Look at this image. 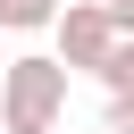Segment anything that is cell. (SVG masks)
Instances as JSON below:
<instances>
[{"instance_id":"1","label":"cell","mask_w":134,"mask_h":134,"mask_svg":"<svg viewBox=\"0 0 134 134\" xmlns=\"http://www.w3.org/2000/svg\"><path fill=\"white\" fill-rule=\"evenodd\" d=\"M67 59L50 50H25V59H8L0 67V134H50L59 117H67Z\"/></svg>"},{"instance_id":"2","label":"cell","mask_w":134,"mask_h":134,"mask_svg":"<svg viewBox=\"0 0 134 134\" xmlns=\"http://www.w3.org/2000/svg\"><path fill=\"white\" fill-rule=\"evenodd\" d=\"M50 34H59V59H67L75 75H92V67H100V50L117 42V17H109V0H59Z\"/></svg>"},{"instance_id":"3","label":"cell","mask_w":134,"mask_h":134,"mask_svg":"<svg viewBox=\"0 0 134 134\" xmlns=\"http://www.w3.org/2000/svg\"><path fill=\"white\" fill-rule=\"evenodd\" d=\"M92 75H100L109 92H134V34H117V42L100 50V67H92Z\"/></svg>"},{"instance_id":"4","label":"cell","mask_w":134,"mask_h":134,"mask_svg":"<svg viewBox=\"0 0 134 134\" xmlns=\"http://www.w3.org/2000/svg\"><path fill=\"white\" fill-rule=\"evenodd\" d=\"M50 17H59V0H0V25L8 34H42Z\"/></svg>"},{"instance_id":"5","label":"cell","mask_w":134,"mask_h":134,"mask_svg":"<svg viewBox=\"0 0 134 134\" xmlns=\"http://www.w3.org/2000/svg\"><path fill=\"white\" fill-rule=\"evenodd\" d=\"M100 134H134V100H126V92H109V117H100Z\"/></svg>"},{"instance_id":"6","label":"cell","mask_w":134,"mask_h":134,"mask_svg":"<svg viewBox=\"0 0 134 134\" xmlns=\"http://www.w3.org/2000/svg\"><path fill=\"white\" fill-rule=\"evenodd\" d=\"M109 17H117V34H134V0H109Z\"/></svg>"},{"instance_id":"7","label":"cell","mask_w":134,"mask_h":134,"mask_svg":"<svg viewBox=\"0 0 134 134\" xmlns=\"http://www.w3.org/2000/svg\"><path fill=\"white\" fill-rule=\"evenodd\" d=\"M126 100H134V92H126Z\"/></svg>"},{"instance_id":"8","label":"cell","mask_w":134,"mask_h":134,"mask_svg":"<svg viewBox=\"0 0 134 134\" xmlns=\"http://www.w3.org/2000/svg\"><path fill=\"white\" fill-rule=\"evenodd\" d=\"M50 134H59V126H50Z\"/></svg>"}]
</instances>
